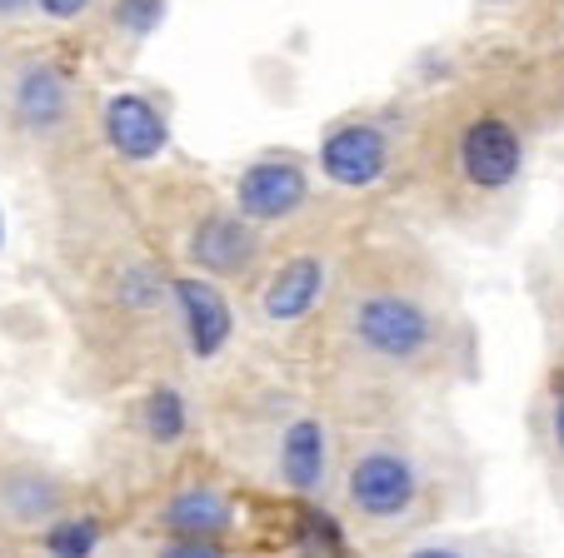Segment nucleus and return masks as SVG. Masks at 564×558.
Wrapping results in <instances>:
<instances>
[{"label": "nucleus", "mask_w": 564, "mask_h": 558, "mask_svg": "<svg viewBox=\"0 0 564 558\" xmlns=\"http://www.w3.org/2000/svg\"><path fill=\"white\" fill-rule=\"evenodd\" d=\"M140 429H145L150 444H181L185 429H191L185 400L175 390H150L145 400H140Z\"/></svg>", "instance_id": "obj_13"}, {"label": "nucleus", "mask_w": 564, "mask_h": 558, "mask_svg": "<svg viewBox=\"0 0 564 558\" xmlns=\"http://www.w3.org/2000/svg\"><path fill=\"white\" fill-rule=\"evenodd\" d=\"M165 21V0H116L110 6V25H116L126 41H150Z\"/></svg>", "instance_id": "obj_16"}, {"label": "nucleus", "mask_w": 564, "mask_h": 558, "mask_svg": "<svg viewBox=\"0 0 564 558\" xmlns=\"http://www.w3.org/2000/svg\"><path fill=\"white\" fill-rule=\"evenodd\" d=\"M390 135L370 120H345L319 140V175L340 190H370L390 175Z\"/></svg>", "instance_id": "obj_4"}, {"label": "nucleus", "mask_w": 564, "mask_h": 558, "mask_svg": "<svg viewBox=\"0 0 564 558\" xmlns=\"http://www.w3.org/2000/svg\"><path fill=\"white\" fill-rule=\"evenodd\" d=\"M90 6H96V0H35V11H41L45 21H80Z\"/></svg>", "instance_id": "obj_19"}, {"label": "nucleus", "mask_w": 564, "mask_h": 558, "mask_svg": "<svg viewBox=\"0 0 564 558\" xmlns=\"http://www.w3.org/2000/svg\"><path fill=\"white\" fill-rule=\"evenodd\" d=\"M0 504L11 508L21 524H35V518L61 508V489L41 474H15V479H6V489H0Z\"/></svg>", "instance_id": "obj_14"}, {"label": "nucleus", "mask_w": 564, "mask_h": 558, "mask_svg": "<svg viewBox=\"0 0 564 558\" xmlns=\"http://www.w3.org/2000/svg\"><path fill=\"white\" fill-rule=\"evenodd\" d=\"M310 205V175L295 155H260L235 179V215L250 225H280Z\"/></svg>", "instance_id": "obj_3"}, {"label": "nucleus", "mask_w": 564, "mask_h": 558, "mask_svg": "<svg viewBox=\"0 0 564 558\" xmlns=\"http://www.w3.org/2000/svg\"><path fill=\"white\" fill-rule=\"evenodd\" d=\"M410 558H465V554H459V548H415Z\"/></svg>", "instance_id": "obj_21"}, {"label": "nucleus", "mask_w": 564, "mask_h": 558, "mask_svg": "<svg viewBox=\"0 0 564 558\" xmlns=\"http://www.w3.org/2000/svg\"><path fill=\"white\" fill-rule=\"evenodd\" d=\"M275 474L290 494H319L330 479V429L319 419L285 424L275 449Z\"/></svg>", "instance_id": "obj_10"}, {"label": "nucleus", "mask_w": 564, "mask_h": 558, "mask_svg": "<svg viewBox=\"0 0 564 558\" xmlns=\"http://www.w3.org/2000/svg\"><path fill=\"white\" fill-rule=\"evenodd\" d=\"M155 558H230L215 538H195V534H175L171 544H160Z\"/></svg>", "instance_id": "obj_18"}, {"label": "nucleus", "mask_w": 564, "mask_h": 558, "mask_svg": "<svg viewBox=\"0 0 564 558\" xmlns=\"http://www.w3.org/2000/svg\"><path fill=\"white\" fill-rule=\"evenodd\" d=\"M345 329H350L355 349H365L380 364H415L435 344V315L415 295H400V289L360 295L345 315Z\"/></svg>", "instance_id": "obj_1"}, {"label": "nucleus", "mask_w": 564, "mask_h": 558, "mask_svg": "<svg viewBox=\"0 0 564 558\" xmlns=\"http://www.w3.org/2000/svg\"><path fill=\"white\" fill-rule=\"evenodd\" d=\"M100 130H106V145L116 150L120 160H130V165H150V160H160L165 145H171L165 116H160L145 96H130V90H120V96L106 100Z\"/></svg>", "instance_id": "obj_8"}, {"label": "nucleus", "mask_w": 564, "mask_h": 558, "mask_svg": "<svg viewBox=\"0 0 564 558\" xmlns=\"http://www.w3.org/2000/svg\"><path fill=\"white\" fill-rule=\"evenodd\" d=\"M325 280H330V270H325L319 254H295V260H285L265 280V289H260V315H265L270 325H295V319H305L310 309L319 305Z\"/></svg>", "instance_id": "obj_11"}, {"label": "nucleus", "mask_w": 564, "mask_h": 558, "mask_svg": "<svg viewBox=\"0 0 564 558\" xmlns=\"http://www.w3.org/2000/svg\"><path fill=\"white\" fill-rule=\"evenodd\" d=\"M0 244H6V215H0Z\"/></svg>", "instance_id": "obj_23"}, {"label": "nucleus", "mask_w": 564, "mask_h": 558, "mask_svg": "<svg viewBox=\"0 0 564 558\" xmlns=\"http://www.w3.org/2000/svg\"><path fill=\"white\" fill-rule=\"evenodd\" d=\"M155 518H160V528H171V534L220 538L225 528L235 524V504H230V494H220L215 484H191L165 499V508H160Z\"/></svg>", "instance_id": "obj_12"}, {"label": "nucleus", "mask_w": 564, "mask_h": 558, "mask_svg": "<svg viewBox=\"0 0 564 558\" xmlns=\"http://www.w3.org/2000/svg\"><path fill=\"white\" fill-rule=\"evenodd\" d=\"M45 548L51 558H90L100 548V524L90 514H61L45 528Z\"/></svg>", "instance_id": "obj_15"}, {"label": "nucleus", "mask_w": 564, "mask_h": 558, "mask_svg": "<svg viewBox=\"0 0 564 558\" xmlns=\"http://www.w3.org/2000/svg\"><path fill=\"white\" fill-rule=\"evenodd\" d=\"M165 295H171V285H160V274L145 270V264H135V270L120 274V299H126L130 309H150V305H160Z\"/></svg>", "instance_id": "obj_17"}, {"label": "nucleus", "mask_w": 564, "mask_h": 558, "mask_svg": "<svg viewBox=\"0 0 564 558\" xmlns=\"http://www.w3.org/2000/svg\"><path fill=\"white\" fill-rule=\"evenodd\" d=\"M171 305H175V315H181L185 344H191L195 359H215L230 344L235 315H230V299L215 289V280H205V274H175Z\"/></svg>", "instance_id": "obj_6"}, {"label": "nucleus", "mask_w": 564, "mask_h": 558, "mask_svg": "<svg viewBox=\"0 0 564 558\" xmlns=\"http://www.w3.org/2000/svg\"><path fill=\"white\" fill-rule=\"evenodd\" d=\"M459 169L475 190H510L524 169V140L505 116H479L459 135Z\"/></svg>", "instance_id": "obj_5"}, {"label": "nucleus", "mask_w": 564, "mask_h": 558, "mask_svg": "<svg viewBox=\"0 0 564 558\" xmlns=\"http://www.w3.org/2000/svg\"><path fill=\"white\" fill-rule=\"evenodd\" d=\"M11 116L31 135H51L70 120V80L51 61H25L11 85Z\"/></svg>", "instance_id": "obj_9"}, {"label": "nucleus", "mask_w": 564, "mask_h": 558, "mask_svg": "<svg viewBox=\"0 0 564 558\" xmlns=\"http://www.w3.org/2000/svg\"><path fill=\"white\" fill-rule=\"evenodd\" d=\"M554 439H560V449H564V394H560V404H554Z\"/></svg>", "instance_id": "obj_22"}, {"label": "nucleus", "mask_w": 564, "mask_h": 558, "mask_svg": "<svg viewBox=\"0 0 564 558\" xmlns=\"http://www.w3.org/2000/svg\"><path fill=\"white\" fill-rule=\"evenodd\" d=\"M191 260L200 264V274H215V280H240V274L256 270L260 260V234L246 215H205L191 230Z\"/></svg>", "instance_id": "obj_7"}, {"label": "nucleus", "mask_w": 564, "mask_h": 558, "mask_svg": "<svg viewBox=\"0 0 564 558\" xmlns=\"http://www.w3.org/2000/svg\"><path fill=\"white\" fill-rule=\"evenodd\" d=\"M420 463L400 444H370L345 469V499L370 524H400L420 504Z\"/></svg>", "instance_id": "obj_2"}, {"label": "nucleus", "mask_w": 564, "mask_h": 558, "mask_svg": "<svg viewBox=\"0 0 564 558\" xmlns=\"http://www.w3.org/2000/svg\"><path fill=\"white\" fill-rule=\"evenodd\" d=\"M35 11V0H0V21H21Z\"/></svg>", "instance_id": "obj_20"}]
</instances>
